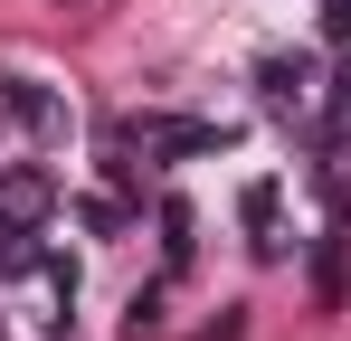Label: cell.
Here are the masks:
<instances>
[{"mask_svg":"<svg viewBox=\"0 0 351 341\" xmlns=\"http://www.w3.org/2000/svg\"><path fill=\"white\" fill-rule=\"evenodd\" d=\"M313 86H323L313 57H266V66H256V95H266V114H285V123H313V114H323Z\"/></svg>","mask_w":351,"mask_h":341,"instance_id":"1","label":"cell"},{"mask_svg":"<svg viewBox=\"0 0 351 341\" xmlns=\"http://www.w3.org/2000/svg\"><path fill=\"white\" fill-rule=\"evenodd\" d=\"M0 114H10L29 142H58V133H66V95H58V86H38V76H19V66L0 76Z\"/></svg>","mask_w":351,"mask_h":341,"instance_id":"2","label":"cell"},{"mask_svg":"<svg viewBox=\"0 0 351 341\" xmlns=\"http://www.w3.org/2000/svg\"><path fill=\"white\" fill-rule=\"evenodd\" d=\"M237 227H247L256 256H285V190H276V180H247V190H237Z\"/></svg>","mask_w":351,"mask_h":341,"instance_id":"3","label":"cell"},{"mask_svg":"<svg viewBox=\"0 0 351 341\" xmlns=\"http://www.w3.org/2000/svg\"><path fill=\"white\" fill-rule=\"evenodd\" d=\"M48 209H58V180H48L38 162L0 170V218H19V227H48Z\"/></svg>","mask_w":351,"mask_h":341,"instance_id":"4","label":"cell"},{"mask_svg":"<svg viewBox=\"0 0 351 341\" xmlns=\"http://www.w3.org/2000/svg\"><path fill=\"white\" fill-rule=\"evenodd\" d=\"M342 284H351V247H342V237H323V247H313V294L342 303Z\"/></svg>","mask_w":351,"mask_h":341,"instance_id":"5","label":"cell"},{"mask_svg":"<svg viewBox=\"0 0 351 341\" xmlns=\"http://www.w3.org/2000/svg\"><path fill=\"white\" fill-rule=\"evenodd\" d=\"M76 218L95 227V237H123V227H133V199H123V190H95V199H76Z\"/></svg>","mask_w":351,"mask_h":341,"instance_id":"6","label":"cell"},{"mask_svg":"<svg viewBox=\"0 0 351 341\" xmlns=\"http://www.w3.org/2000/svg\"><path fill=\"white\" fill-rule=\"evenodd\" d=\"M152 332H162V284L123 294V341H152Z\"/></svg>","mask_w":351,"mask_h":341,"instance_id":"7","label":"cell"},{"mask_svg":"<svg viewBox=\"0 0 351 341\" xmlns=\"http://www.w3.org/2000/svg\"><path fill=\"white\" fill-rule=\"evenodd\" d=\"M162 247H171V266H190V199H162Z\"/></svg>","mask_w":351,"mask_h":341,"instance_id":"8","label":"cell"},{"mask_svg":"<svg viewBox=\"0 0 351 341\" xmlns=\"http://www.w3.org/2000/svg\"><path fill=\"white\" fill-rule=\"evenodd\" d=\"M10 237H19V218H0V247H10Z\"/></svg>","mask_w":351,"mask_h":341,"instance_id":"9","label":"cell"}]
</instances>
